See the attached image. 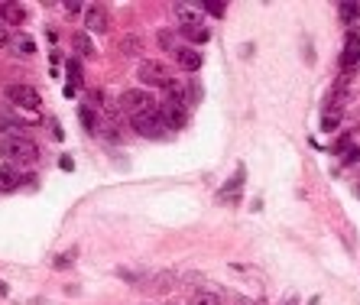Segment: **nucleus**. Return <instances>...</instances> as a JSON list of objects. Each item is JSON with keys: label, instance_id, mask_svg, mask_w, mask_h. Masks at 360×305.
Wrapping results in <instances>:
<instances>
[{"label": "nucleus", "instance_id": "1", "mask_svg": "<svg viewBox=\"0 0 360 305\" xmlns=\"http://www.w3.org/2000/svg\"><path fill=\"white\" fill-rule=\"evenodd\" d=\"M3 156L10 162H17V166H33L39 156V146L29 140V136H3V143H0Z\"/></svg>", "mask_w": 360, "mask_h": 305}, {"label": "nucleus", "instance_id": "2", "mask_svg": "<svg viewBox=\"0 0 360 305\" xmlns=\"http://www.w3.org/2000/svg\"><path fill=\"white\" fill-rule=\"evenodd\" d=\"M120 107L130 117H140V114L156 111V97H152L146 88H130V91H123V95H120Z\"/></svg>", "mask_w": 360, "mask_h": 305}, {"label": "nucleus", "instance_id": "3", "mask_svg": "<svg viewBox=\"0 0 360 305\" xmlns=\"http://www.w3.org/2000/svg\"><path fill=\"white\" fill-rule=\"evenodd\" d=\"M156 114H159V120L166 124V130H182V127H185V120H189V107L182 104V101H172V97H166V101H162V107H156Z\"/></svg>", "mask_w": 360, "mask_h": 305}, {"label": "nucleus", "instance_id": "4", "mask_svg": "<svg viewBox=\"0 0 360 305\" xmlns=\"http://www.w3.org/2000/svg\"><path fill=\"white\" fill-rule=\"evenodd\" d=\"M140 81H146L150 88H169L172 75L162 62H156V58H143L140 62Z\"/></svg>", "mask_w": 360, "mask_h": 305}, {"label": "nucleus", "instance_id": "5", "mask_svg": "<svg viewBox=\"0 0 360 305\" xmlns=\"http://www.w3.org/2000/svg\"><path fill=\"white\" fill-rule=\"evenodd\" d=\"M7 97L13 101L17 107H23V111H36L39 104H42V97H39V91L33 85H23V81H17V85L7 88Z\"/></svg>", "mask_w": 360, "mask_h": 305}, {"label": "nucleus", "instance_id": "6", "mask_svg": "<svg viewBox=\"0 0 360 305\" xmlns=\"http://www.w3.org/2000/svg\"><path fill=\"white\" fill-rule=\"evenodd\" d=\"M133 130H136V134H143V136H150V140H159V136L169 134V130H166V124L159 120V114H156V111L133 117Z\"/></svg>", "mask_w": 360, "mask_h": 305}, {"label": "nucleus", "instance_id": "7", "mask_svg": "<svg viewBox=\"0 0 360 305\" xmlns=\"http://www.w3.org/2000/svg\"><path fill=\"white\" fill-rule=\"evenodd\" d=\"M107 26H111V17H107L104 3H88L85 7V29H91V33H107Z\"/></svg>", "mask_w": 360, "mask_h": 305}, {"label": "nucleus", "instance_id": "8", "mask_svg": "<svg viewBox=\"0 0 360 305\" xmlns=\"http://www.w3.org/2000/svg\"><path fill=\"white\" fill-rule=\"evenodd\" d=\"M360 62V26H354L351 33H347V39H344V52H341V68H357Z\"/></svg>", "mask_w": 360, "mask_h": 305}, {"label": "nucleus", "instance_id": "9", "mask_svg": "<svg viewBox=\"0 0 360 305\" xmlns=\"http://www.w3.org/2000/svg\"><path fill=\"white\" fill-rule=\"evenodd\" d=\"M172 56H175V62H179L182 68H189V72H198L201 62H205L198 49H191V46H179L175 52H172Z\"/></svg>", "mask_w": 360, "mask_h": 305}, {"label": "nucleus", "instance_id": "10", "mask_svg": "<svg viewBox=\"0 0 360 305\" xmlns=\"http://www.w3.org/2000/svg\"><path fill=\"white\" fill-rule=\"evenodd\" d=\"M172 13H175V19L182 23V29H185V26H198V23H201V10L198 7H189V3H172Z\"/></svg>", "mask_w": 360, "mask_h": 305}, {"label": "nucleus", "instance_id": "11", "mask_svg": "<svg viewBox=\"0 0 360 305\" xmlns=\"http://www.w3.org/2000/svg\"><path fill=\"white\" fill-rule=\"evenodd\" d=\"M10 46L17 52L19 58H33L36 56V39L26 36V33H17V36H10Z\"/></svg>", "mask_w": 360, "mask_h": 305}, {"label": "nucleus", "instance_id": "12", "mask_svg": "<svg viewBox=\"0 0 360 305\" xmlns=\"http://www.w3.org/2000/svg\"><path fill=\"white\" fill-rule=\"evenodd\" d=\"M23 19H26V10L19 3H0V23L3 26H19Z\"/></svg>", "mask_w": 360, "mask_h": 305}, {"label": "nucleus", "instance_id": "13", "mask_svg": "<svg viewBox=\"0 0 360 305\" xmlns=\"http://www.w3.org/2000/svg\"><path fill=\"white\" fill-rule=\"evenodd\" d=\"M240 185H244V169H237L234 175H230L228 182H224V189L218 191V201H237V191Z\"/></svg>", "mask_w": 360, "mask_h": 305}, {"label": "nucleus", "instance_id": "14", "mask_svg": "<svg viewBox=\"0 0 360 305\" xmlns=\"http://www.w3.org/2000/svg\"><path fill=\"white\" fill-rule=\"evenodd\" d=\"M172 286H175V273H156L146 283V292H169Z\"/></svg>", "mask_w": 360, "mask_h": 305}, {"label": "nucleus", "instance_id": "15", "mask_svg": "<svg viewBox=\"0 0 360 305\" xmlns=\"http://www.w3.org/2000/svg\"><path fill=\"white\" fill-rule=\"evenodd\" d=\"M341 117H344V107H324L322 127L324 130H338V127H341Z\"/></svg>", "mask_w": 360, "mask_h": 305}, {"label": "nucleus", "instance_id": "16", "mask_svg": "<svg viewBox=\"0 0 360 305\" xmlns=\"http://www.w3.org/2000/svg\"><path fill=\"white\" fill-rule=\"evenodd\" d=\"M182 33H185V36H189L191 42H198V46H205V42L211 39V29L205 26V23H198V26H185Z\"/></svg>", "mask_w": 360, "mask_h": 305}, {"label": "nucleus", "instance_id": "17", "mask_svg": "<svg viewBox=\"0 0 360 305\" xmlns=\"http://www.w3.org/2000/svg\"><path fill=\"white\" fill-rule=\"evenodd\" d=\"M338 13H341L344 23H357V19H360V0H347V3H341Z\"/></svg>", "mask_w": 360, "mask_h": 305}, {"label": "nucleus", "instance_id": "18", "mask_svg": "<svg viewBox=\"0 0 360 305\" xmlns=\"http://www.w3.org/2000/svg\"><path fill=\"white\" fill-rule=\"evenodd\" d=\"M189 305H221L218 292H205V289H198V292H191Z\"/></svg>", "mask_w": 360, "mask_h": 305}, {"label": "nucleus", "instance_id": "19", "mask_svg": "<svg viewBox=\"0 0 360 305\" xmlns=\"http://www.w3.org/2000/svg\"><path fill=\"white\" fill-rule=\"evenodd\" d=\"M120 49H123V56H140V52H143V39L140 36H127L120 42Z\"/></svg>", "mask_w": 360, "mask_h": 305}, {"label": "nucleus", "instance_id": "20", "mask_svg": "<svg viewBox=\"0 0 360 305\" xmlns=\"http://www.w3.org/2000/svg\"><path fill=\"white\" fill-rule=\"evenodd\" d=\"M159 46L169 49V52H175V49H179V39H175V33H172V29H159Z\"/></svg>", "mask_w": 360, "mask_h": 305}, {"label": "nucleus", "instance_id": "21", "mask_svg": "<svg viewBox=\"0 0 360 305\" xmlns=\"http://www.w3.org/2000/svg\"><path fill=\"white\" fill-rule=\"evenodd\" d=\"M0 189H3V191H13V189H17V172L0 169Z\"/></svg>", "mask_w": 360, "mask_h": 305}, {"label": "nucleus", "instance_id": "22", "mask_svg": "<svg viewBox=\"0 0 360 305\" xmlns=\"http://www.w3.org/2000/svg\"><path fill=\"white\" fill-rule=\"evenodd\" d=\"M75 49L81 52V56H95V46H91V39H88L85 33H78L75 36Z\"/></svg>", "mask_w": 360, "mask_h": 305}, {"label": "nucleus", "instance_id": "23", "mask_svg": "<svg viewBox=\"0 0 360 305\" xmlns=\"http://www.w3.org/2000/svg\"><path fill=\"white\" fill-rule=\"evenodd\" d=\"M201 10L211 13V17H224V3L221 0H201Z\"/></svg>", "mask_w": 360, "mask_h": 305}, {"label": "nucleus", "instance_id": "24", "mask_svg": "<svg viewBox=\"0 0 360 305\" xmlns=\"http://www.w3.org/2000/svg\"><path fill=\"white\" fill-rule=\"evenodd\" d=\"M72 260H75V250H68V253H58V257L52 260V267H56V269H68V267H72Z\"/></svg>", "mask_w": 360, "mask_h": 305}, {"label": "nucleus", "instance_id": "25", "mask_svg": "<svg viewBox=\"0 0 360 305\" xmlns=\"http://www.w3.org/2000/svg\"><path fill=\"white\" fill-rule=\"evenodd\" d=\"M78 120H81V127L95 130V111H91V107H81V111H78Z\"/></svg>", "mask_w": 360, "mask_h": 305}, {"label": "nucleus", "instance_id": "26", "mask_svg": "<svg viewBox=\"0 0 360 305\" xmlns=\"http://www.w3.org/2000/svg\"><path fill=\"white\" fill-rule=\"evenodd\" d=\"M88 101H91V111H95V107H104V95H101V91H91Z\"/></svg>", "mask_w": 360, "mask_h": 305}, {"label": "nucleus", "instance_id": "27", "mask_svg": "<svg viewBox=\"0 0 360 305\" xmlns=\"http://www.w3.org/2000/svg\"><path fill=\"white\" fill-rule=\"evenodd\" d=\"M7 42H10V29L0 23V46H7Z\"/></svg>", "mask_w": 360, "mask_h": 305}, {"label": "nucleus", "instance_id": "28", "mask_svg": "<svg viewBox=\"0 0 360 305\" xmlns=\"http://www.w3.org/2000/svg\"><path fill=\"white\" fill-rule=\"evenodd\" d=\"M65 10H68V13H81V3H78V0H68Z\"/></svg>", "mask_w": 360, "mask_h": 305}, {"label": "nucleus", "instance_id": "29", "mask_svg": "<svg viewBox=\"0 0 360 305\" xmlns=\"http://www.w3.org/2000/svg\"><path fill=\"white\" fill-rule=\"evenodd\" d=\"M357 68H360V62H357Z\"/></svg>", "mask_w": 360, "mask_h": 305}]
</instances>
